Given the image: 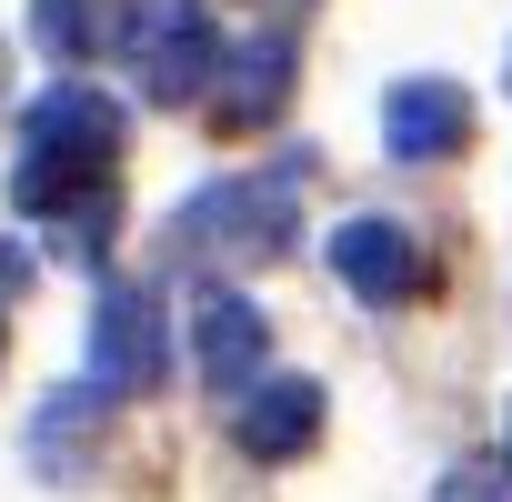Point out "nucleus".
<instances>
[{"label":"nucleus","instance_id":"nucleus-1","mask_svg":"<svg viewBox=\"0 0 512 502\" xmlns=\"http://www.w3.org/2000/svg\"><path fill=\"white\" fill-rule=\"evenodd\" d=\"M121 161V101L91 81H51L21 111V161H11V211L61 221L71 201H101Z\"/></svg>","mask_w":512,"mask_h":502},{"label":"nucleus","instance_id":"nucleus-2","mask_svg":"<svg viewBox=\"0 0 512 502\" xmlns=\"http://www.w3.org/2000/svg\"><path fill=\"white\" fill-rule=\"evenodd\" d=\"M282 241H292V171L211 181L171 211V262H272Z\"/></svg>","mask_w":512,"mask_h":502},{"label":"nucleus","instance_id":"nucleus-3","mask_svg":"<svg viewBox=\"0 0 512 502\" xmlns=\"http://www.w3.org/2000/svg\"><path fill=\"white\" fill-rule=\"evenodd\" d=\"M131 81L181 111V101H211L221 81V21H211V0H151L141 11V41H131Z\"/></svg>","mask_w":512,"mask_h":502},{"label":"nucleus","instance_id":"nucleus-4","mask_svg":"<svg viewBox=\"0 0 512 502\" xmlns=\"http://www.w3.org/2000/svg\"><path fill=\"white\" fill-rule=\"evenodd\" d=\"M161 362H171L161 292H151V282H101V292H91V382H101V392H151Z\"/></svg>","mask_w":512,"mask_h":502},{"label":"nucleus","instance_id":"nucleus-5","mask_svg":"<svg viewBox=\"0 0 512 502\" xmlns=\"http://www.w3.org/2000/svg\"><path fill=\"white\" fill-rule=\"evenodd\" d=\"M462 141H472V101H462V81L412 71V81L382 91V151H392V161H452Z\"/></svg>","mask_w":512,"mask_h":502},{"label":"nucleus","instance_id":"nucleus-6","mask_svg":"<svg viewBox=\"0 0 512 502\" xmlns=\"http://www.w3.org/2000/svg\"><path fill=\"white\" fill-rule=\"evenodd\" d=\"M262 302L251 292H201L191 302V362H201V382L211 392H251V382H272L262 372Z\"/></svg>","mask_w":512,"mask_h":502},{"label":"nucleus","instance_id":"nucleus-7","mask_svg":"<svg viewBox=\"0 0 512 502\" xmlns=\"http://www.w3.org/2000/svg\"><path fill=\"white\" fill-rule=\"evenodd\" d=\"M332 272H342V292H362L372 312H392V302L422 292V241L402 221H342L332 231Z\"/></svg>","mask_w":512,"mask_h":502},{"label":"nucleus","instance_id":"nucleus-8","mask_svg":"<svg viewBox=\"0 0 512 502\" xmlns=\"http://www.w3.org/2000/svg\"><path fill=\"white\" fill-rule=\"evenodd\" d=\"M312 432H322V382H312V372L251 382L241 412H231V442H241L251 462H292V452H312Z\"/></svg>","mask_w":512,"mask_h":502},{"label":"nucleus","instance_id":"nucleus-9","mask_svg":"<svg viewBox=\"0 0 512 502\" xmlns=\"http://www.w3.org/2000/svg\"><path fill=\"white\" fill-rule=\"evenodd\" d=\"M31 41H41L61 71H91V61L131 51L141 21H131V0H31Z\"/></svg>","mask_w":512,"mask_h":502},{"label":"nucleus","instance_id":"nucleus-10","mask_svg":"<svg viewBox=\"0 0 512 502\" xmlns=\"http://www.w3.org/2000/svg\"><path fill=\"white\" fill-rule=\"evenodd\" d=\"M282 91H292V31H251V41L231 51L211 111H221V131H251V121H272V111H282Z\"/></svg>","mask_w":512,"mask_h":502},{"label":"nucleus","instance_id":"nucleus-11","mask_svg":"<svg viewBox=\"0 0 512 502\" xmlns=\"http://www.w3.org/2000/svg\"><path fill=\"white\" fill-rule=\"evenodd\" d=\"M91 412H101V382H71V392L41 402V422H31V462H41L51 482L81 472V422H91Z\"/></svg>","mask_w":512,"mask_h":502},{"label":"nucleus","instance_id":"nucleus-12","mask_svg":"<svg viewBox=\"0 0 512 502\" xmlns=\"http://www.w3.org/2000/svg\"><path fill=\"white\" fill-rule=\"evenodd\" d=\"M432 502H512V452L502 462H452Z\"/></svg>","mask_w":512,"mask_h":502},{"label":"nucleus","instance_id":"nucleus-13","mask_svg":"<svg viewBox=\"0 0 512 502\" xmlns=\"http://www.w3.org/2000/svg\"><path fill=\"white\" fill-rule=\"evenodd\" d=\"M21 282H31V262H21V251H11V241H0V302H11Z\"/></svg>","mask_w":512,"mask_h":502},{"label":"nucleus","instance_id":"nucleus-14","mask_svg":"<svg viewBox=\"0 0 512 502\" xmlns=\"http://www.w3.org/2000/svg\"><path fill=\"white\" fill-rule=\"evenodd\" d=\"M0 81H11V51H0Z\"/></svg>","mask_w":512,"mask_h":502},{"label":"nucleus","instance_id":"nucleus-15","mask_svg":"<svg viewBox=\"0 0 512 502\" xmlns=\"http://www.w3.org/2000/svg\"><path fill=\"white\" fill-rule=\"evenodd\" d=\"M502 81H512V61H502Z\"/></svg>","mask_w":512,"mask_h":502}]
</instances>
